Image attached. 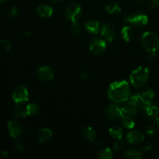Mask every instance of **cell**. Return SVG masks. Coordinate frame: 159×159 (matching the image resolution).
Segmentation results:
<instances>
[{
    "label": "cell",
    "mask_w": 159,
    "mask_h": 159,
    "mask_svg": "<svg viewBox=\"0 0 159 159\" xmlns=\"http://www.w3.org/2000/svg\"><path fill=\"white\" fill-rule=\"evenodd\" d=\"M8 130H9V134L12 138H17L22 134L23 127L20 122L13 120L8 123Z\"/></svg>",
    "instance_id": "obj_12"
},
{
    "label": "cell",
    "mask_w": 159,
    "mask_h": 159,
    "mask_svg": "<svg viewBox=\"0 0 159 159\" xmlns=\"http://www.w3.org/2000/svg\"><path fill=\"white\" fill-rule=\"evenodd\" d=\"M17 13H18V9H17V7L12 6L10 10H9V17L10 18H14L17 15Z\"/></svg>",
    "instance_id": "obj_33"
},
{
    "label": "cell",
    "mask_w": 159,
    "mask_h": 159,
    "mask_svg": "<svg viewBox=\"0 0 159 159\" xmlns=\"http://www.w3.org/2000/svg\"><path fill=\"white\" fill-rule=\"evenodd\" d=\"M107 48V41L100 37H94L89 43V50L95 55H99L105 51Z\"/></svg>",
    "instance_id": "obj_7"
},
{
    "label": "cell",
    "mask_w": 159,
    "mask_h": 159,
    "mask_svg": "<svg viewBox=\"0 0 159 159\" xmlns=\"http://www.w3.org/2000/svg\"><path fill=\"white\" fill-rule=\"evenodd\" d=\"M155 125H156V127L158 128H159V116L155 119Z\"/></svg>",
    "instance_id": "obj_39"
},
{
    "label": "cell",
    "mask_w": 159,
    "mask_h": 159,
    "mask_svg": "<svg viewBox=\"0 0 159 159\" xmlns=\"http://www.w3.org/2000/svg\"><path fill=\"white\" fill-rule=\"evenodd\" d=\"M6 0H0V4H2V3H3V2H6Z\"/></svg>",
    "instance_id": "obj_40"
},
{
    "label": "cell",
    "mask_w": 159,
    "mask_h": 159,
    "mask_svg": "<svg viewBox=\"0 0 159 159\" xmlns=\"http://www.w3.org/2000/svg\"><path fill=\"white\" fill-rule=\"evenodd\" d=\"M156 133V128H155V126L153 125H148L146 128V134H147L148 136L152 137L155 135V134Z\"/></svg>",
    "instance_id": "obj_31"
},
{
    "label": "cell",
    "mask_w": 159,
    "mask_h": 159,
    "mask_svg": "<svg viewBox=\"0 0 159 159\" xmlns=\"http://www.w3.org/2000/svg\"><path fill=\"white\" fill-rule=\"evenodd\" d=\"M83 134L84 136L85 137V138H87L89 141L93 142V141H96V132L92 127H85L83 130Z\"/></svg>",
    "instance_id": "obj_25"
},
{
    "label": "cell",
    "mask_w": 159,
    "mask_h": 159,
    "mask_svg": "<svg viewBox=\"0 0 159 159\" xmlns=\"http://www.w3.org/2000/svg\"><path fill=\"white\" fill-rule=\"evenodd\" d=\"M130 96V88L126 81H118L110 84L108 89V97L115 103L127 102Z\"/></svg>",
    "instance_id": "obj_1"
},
{
    "label": "cell",
    "mask_w": 159,
    "mask_h": 159,
    "mask_svg": "<svg viewBox=\"0 0 159 159\" xmlns=\"http://www.w3.org/2000/svg\"><path fill=\"white\" fill-rule=\"evenodd\" d=\"M37 14L41 18H49L53 14V8L48 5H40L37 7Z\"/></svg>",
    "instance_id": "obj_18"
},
{
    "label": "cell",
    "mask_w": 159,
    "mask_h": 159,
    "mask_svg": "<svg viewBox=\"0 0 159 159\" xmlns=\"http://www.w3.org/2000/svg\"><path fill=\"white\" fill-rule=\"evenodd\" d=\"M152 148V144H150V143H148V144H147L146 145L144 146V148H142V151H144V152H147V151H150Z\"/></svg>",
    "instance_id": "obj_35"
},
{
    "label": "cell",
    "mask_w": 159,
    "mask_h": 159,
    "mask_svg": "<svg viewBox=\"0 0 159 159\" xmlns=\"http://www.w3.org/2000/svg\"><path fill=\"white\" fill-rule=\"evenodd\" d=\"M105 116L107 119L110 120H117L121 119L124 114H123L121 107L112 104L106 109Z\"/></svg>",
    "instance_id": "obj_8"
},
{
    "label": "cell",
    "mask_w": 159,
    "mask_h": 159,
    "mask_svg": "<svg viewBox=\"0 0 159 159\" xmlns=\"http://www.w3.org/2000/svg\"><path fill=\"white\" fill-rule=\"evenodd\" d=\"M140 97L142 99L143 102L145 105V107H147L148 106L150 105V104L153 103V99L155 97V93H154L153 90L151 88H147L144 90L143 92H141V93H139Z\"/></svg>",
    "instance_id": "obj_14"
},
{
    "label": "cell",
    "mask_w": 159,
    "mask_h": 159,
    "mask_svg": "<svg viewBox=\"0 0 159 159\" xmlns=\"http://www.w3.org/2000/svg\"><path fill=\"white\" fill-rule=\"evenodd\" d=\"M100 32L102 37L104 38V40L108 42V43H112L114 40L115 37H116V34H115V31L113 26L110 25V23H103L102 25V26H101Z\"/></svg>",
    "instance_id": "obj_9"
},
{
    "label": "cell",
    "mask_w": 159,
    "mask_h": 159,
    "mask_svg": "<svg viewBox=\"0 0 159 159\" xmlns=\"http://www.w3.org/2000/svg\"><path fill=\"white\" fill-rule=\"evenodd\" d=\"M144 117L148 120H153L159 116V107L154 103L150 104L143 110Z\"/></svg>",
    "instance_id": "obj_13"
},
{
    "label": "cell",
    "mask_w": 159,
    "mask_h": 159,
    "mask_svg": "<svg viewBox=\"0 0 159 159\" xmlns=\"http://www.w3.org/2000/svg\"><path fill=\"white\" fill-rule=\"evenodd\" d=\"M37 75L39 79L44 82H50L54 78V71L51 67L45 65L38 68L37 70Z\"/></svg>",
    "instance_id": "obj_11"
},
{
    "label": "cell",
    "mask_w": 159,
    "mask_h": 159,
    "mask_svg": "<svg viewBox=\"0 0 159 159\" xmlns=\"http://www.w3.org/2000/svg\"><path fill=\"white\" fill-rule=\"evenodd\" d=\"M125 156L128 158L131 159H140L142 156V150L136 148H131L126 151L124 153Z\"/></svg>",
    "instance_id": "obj_24"
},
{
    "label": "cell",
    "mask_w": 159,
    "mask_h": 159,
    "mask_svg": "<svg viewBox=\"0 0 159 159\" xmlns=\"http://www.w3.org/2000/svg\"><path fill=\"white\" fill-rule=\"evenodd\" d=\"M149 69L145 66H139L134 70L130 75L132 85L136 88H141L147 83L149 79Z\"/></svg>",
    "instance_id": "obj_2"
},
{
    "label": "cell",
    "mask_w": 159,
    "mask_h": 159,
    "mask_svg": "<svg viewBox=\"0 0 159 159\" xmlns=\"http://www.w3.org/2000/svg\"><path fill=\"white\" fill-rule=\"evenodd\" d=\"M8 155H9V153H8L7 151H3L2 152V158H7Z\"/></svg>",
    "instance_id": "obj_38"
},
{
    "label": "cell",
    "mask_w": 159,
    "mask_h": 159,
    "mask_svg": "<svg viewBox=\"0 0 159 159\" xmlns=\"http://www.w3.org/2000/svg\"><path fill=\"white\" fill-rule=\"evenodd\" d=\"M82 15V9L78 3H71L67 7L65 16L70 22H78Z\"/></svg>",
    "instance_id": "obj_5"
},
{
    "label": "cell",
    "mask_w": 159,
    "mask_h": 159,
    "mask_svg": "<svg viewBox=\"0 0 159 159\" xmlns=\"http://www.w3.org/2000/svg\"><path fill=\"white\" fill-rule=\"evenodd\" d=\"M26 113H27V116H35V115L38 114L39 111H40V108L37 104L34 103V102H31L29 103L26 107Z\"/></svg>",
    "instance_id": "obj_26"
},
{
    "label": "cell",
    "mask_w": 159,
    "mask_h": 159,
    "mask_svg": "<svg viewBox=\"0 0 159 159\" xmlns=\"http://www.w3.org/2000/svg\"><path fill=\"white\" fill-rule=\"evenodd\" d=\"M80 77L82 78V79H85L87 77H88V74L86 72H82L80 75Z\"/></svg>",
    "instance_id": "obj_36"
},
{
    "label": "cell",
    "mask_w": 159,
    "mask_h": 159,
    "mask_svg": "<svg viewBox=\"0 0 159 159\" xmlns=\"http://www.w3.org/2000/svg\"><path fill=\"white\" fill-rule=\"evenodd\" d=\"M124 20L128 24L137 26V27H141V26L147 25V23H148V17L144 13L137 12V13H132L127 16Z\"/></svg>",
    "instance_id": "obj_4"
},
{
    "label": "cell",
    "mask_w": 159,
    "mask_h": 159,
    "mask_svg": "<svg viewBox=\"0 0 159 159\" xmlns=\"http://www.w3.org/2000/svg\"><path fill=\"white\" fill-rule=\"evenodd\" d=\"M70 31H71V34H73V35H79L81 33L80 25L77 22H73V23H71V26H70Z\"/></svg>",
    "instance_id": "obj_28"
},
{
    "label": "cell",
    "mask_w": 159,
    "mask_h": 159,
    "mask_svg": "<svg viewBox=\"0 0 159 159\" xmlns=\"http://www.w3.org/2000/svg\"><path fill=\"white\" fill-rule=\"evenodd\" d=\"M98 158L100 159H111L113 158V151L109 148L102 149L98 154Z\"/></svg>",
    "instance_id": "obj_27"
},
{
    "label": "cell",
    "mask_w": 159,
    "mask_h": 159,
    "mask_svg": "<svg viewBox=\"0 0 159 159\" xmlns=\"http://www.w3.org/2000/svg\"><path fill=\"white\" fill-rule=\"evenodd\" d=\"M52 1H54V2H60V1H61V0H52Z\"/></svg>",
    "instance_id": "obj_41"
},
{
    "label": "cell",
    "mask_w": 159,
    "mask_h": 159,
    "mask_svg": "<svg viewBox=\"0 0 159 159\" xmlns=\"http://www.w3.org/2000/svg\"><path fill=\"white\" fill-rule=\"evenodd\" d=\"M144 140V135L140 130H133L127 133L126 136V141L131 144L138 145V144H141Z\"/></svg>",
    "instance_id": "obj_10"
},
{
    "label": "cell",
    "mask_w": 159,
    "mask_h": 159,
    "mask_svg": "<svg viewBox=\"0 0 159 159\" xmlns=\"http://www.w3.org/2000/svg\"><path fill=\"white\" fill-rule=\"evenodd\" d=\"M121 110H122L123 114L124 115H130V116H134L138 113L139 108H138V106L133 102L132 101H129V102H126L122 107H121Z\"/></svg>",
    "instance_id": "obj_15"
},
{
    "label": "cell",
    "mask_w": 159,
    "mask_h": 159,
    "mask_svg": "<svg viewBox=\"0 0 159 159\" xmlns=\"http://www.w3.org/2000/svg\"><path fill=\"white\" fill-rule=\"evenodd\" d=\"M12 115L16 119L26 117L27 116L26 107H23V105H16V108L13 110V112H12Z\"/></svg>",
    "instance_id": "obj_19"
},
{
    "label": "cell",
    "mask_w": 159,
    "mask_h": 159,
    "mask_svg": "<svg viewBox=\"0 0 159 159\" xmlns=\"http://www.w3.org/2000/svg\"><path fill=\"white\" fill-rule=\"evenodd\" d=\"M53 136L52 130L49 128H43L37 132V139L40 144L48 142Z\"/></svg>",
    "instance_id": "obj_17"
},
{
    "label": "cell",
    "mask_w": 159,
    "mask_h": 159,
    "mask_svg": "<svg viewBox=\"0 0 159 159\" xmlns=\"http://www.w3.org/2000/svg\"><path fill=\"white\" fill-rule=\"evenodd\" d=\"M126 146V142L124 141H123L122 139H118L116 140V141L115 142V144H113V150L115 152H120L123 149L125 148Z\"/></svg>",
    "instance_id": "obj_29"
},
{
    "label": "cell",
    "mask_w": 159,
    "mask_h": 159,
    "mask_svg": "<svg viewBox=\"0 0 159 159\" xmlns=\"http://www.w3.org/2000/svg\"><path fill=\"white\" fill-rule=\"evenodd\" d=\"M141 42L143 48L149 53L156 52L159 48V37L155 33L151 31L143 34Z\"/></svg>",
    "instance_id": "obj_3"
},
{
    "label": "cell",
    "mask_w": 159,
    "mask_h": 159,
    "mask_svg": "<svg viewBox=\"0 0 159 159\" xmlns=\"http://www.w3.org/2000/svg\"><path fill=\"white\" fill-rule=\"evenodd\" d=\"M109 134L113 139H122L123 138V130L120 127L113 126L109 129Z\"/></svg>",
    "instance_id": "obj_22"
},
{
    "label": "cell",
    "mask_w": 159,
    "mask_h": 159,
    "mask_svg": "<svg viewBox=\"0 0 159 159\" xmlns=\"http://www.w3.org/2000/svg\"><path fill=\"white\" fill-rule=\"evenodd\" d=\"M12 99L16 105H23L29 99V92L23 85L16 87L12 93Z\"/></svg>",
    "instance_id": "obj_6"
},
{
    "label": "cell",
    "mask_w": 159,
    "mask_h": 159,
    "mask_svg": "<svg viewBox=\"0 0 159 159\" xmlns=\"http://www.w3.org/2000/svg\"><path fill=\"white\" fill-rule=\"evenodd\" d=\"M145 5L149 9L155 10L159 8V0H148L146 1Z\"/></svg>",
    "instance_id": "obj_30"
},
{
    "label": "cell",
    "mask_w": 159,
    "mask_h": 159,
    "mask_svg": "<svg viewBox=\"0 0 159 159\" xmlns=\"http://www.w3.org/2000/svg\"><path fill=\"white\" fill-rule=\"evenodd\" d=\"M26 133L29 135H33L34 134V130H33L32 128H28L26 129Z\"/></svg>",
    "instance_id": "obj_37"
},
{
    "label": "cell",
    "mask_w": 159,
    "mask_h": 159,
    "mask_svg": "<svg viewBox=\"0 0 159 159\" xmlns=\"http://www.w3.org/2000/svg\"><path fill=\"white\" fill-rule=\"evenodd\" d=\"M122 120V124L125 128L127 129H133L135 126V121L134 120L133 116L130 115H124L121 118Z\"/></svg>",
    "instance_id": "obj_21"
},
{
    "label": "cell",
    "mask_w": 159,
    "mask_h": 159,
    "mask_svg": "<svg viewBox=\"0 0 159 159\" xmlns=\"http://www.w3.org/2000/svg\"><path fill=\"white\" fill-rule=\"evenodd\" d=\"M1 43H2V48H4L5 50L8 51V50L10 49L11 45H10V43H9L8 40H2Z\"/></svg>",
    "instance_id": "obj_34"
},
{
    "label": "cell",
    "mask_w": 159,
    "mask_h": 159,
    "mask_svg": "<svg viewBox=\"0 0 159 159\" xmlns=\"http://www.w3.org/2000/svg\"><path fill=\"white\" fill-rule=\"evenodd\" d=\"M121 37L126 42H129L133 37V30L130 26H124L121 30Z\"/></svg>",
    "instance_id": "obj_20"
},
{
    "label": "cell",
    "mask_w": 159,
    "mask_h": 159,
    "mask_svg": "<svg viewBox=\"0 0 159 159\" xmlns=\"http://www.w3.org/2000/svg\"><path fill=\"white\" fill-rule=\"evenodd\" d=\"M14 146H15V148L16 149L18 152H23V151L25 150L24 144H23V143L20 141H16Z\"/></svg>",
    "instance_id": "obj_32"
},
{
    "label": "cell",
    "mask_w": 159,
    "mask_h": 159,
    "mask_svg": "<svg viewBox=\"0 0 159 159\" xmlns=\"http://www.w3.org/2000/svg\"><path fill=\"white\" fill-rule=\"evenodd\" d=\"M84 27L89 34H99L101 29L99 22L94 20H89L85 22L84 24Z\"/></svg>",
    "instance_id": "obj_16"
},
{
    "label": "cell",
    "mask_w": 159,
    "mask_h": 159,
    "mask_svg": "<svg viewBox=\"0 0 159 159\" xmlns=\"http://www.w3.org/2000/svg\"><path fill=\"white\" fill-rule=\"evenodd\" d=\"M106 9L108 13L112 14V15H116L121 12V6L117 2L109 3L106 6Z\"/></svg>",
    "instance_id": "obj_23"
}]
</instances>
